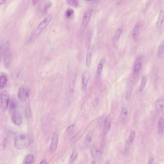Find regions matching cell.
Returning <instances> with one entry per match:
<instances>
[{
  "label": "cell",
  "mask_w": 164,
  "mask_h": 164,
  "mask_svg": "<svg viewBox=\"0 0 164 164\" xmlns=\"http://www.w3.org/2000/svg\"><path fill=\"white\" fill-rule=\"evenodd\" d=\"M3 55L4 56L5 67L7 69H9L10 67L12 54L10 50V44L8 40L6 41L4 45L3 49Z\"/></svg>",
  "instance_id": "cell-3"
},
{
  "label": "cell",
  "mask_w": 164,
  "mask_h": 164,
  "mask_svg": "<svg viewBox=\"0 0 164 164\" xmlns=\"http://www.w3.org/2000/svg\"><path fill=\"white\" fill-rule=\"evenodd\" d=\"M6 0H0V5H3L6 2Z\"/></svg>",
  "instance_id": "cell-41"
},
{
  "label": "cell",
  "mask_w": 164,
  "mask_h": 164,
  "mask_svg": "<svg viewBox=\"0 0 164 164\" xmlns=\"http://www.w3.org/2000/svg\"><path fill=\"white\" fill-rule=\"evenodd\" d=\"M39 0H32V5H37V3L39 2Z\"/></svg>",
  "instance_id": "cell-39"
},
{
  "label": "cell",
  "mask_w": 164,
  "mask_h": 164,
  "mask_svg": "<svg viewBox=\"0 0 164 164\" xmlns=\"http://www.w3.org/2000/svg\"><path fill=\"white\" fill-rule=\"evenodd\" d=\"M3 54V49L2 48V47L0 46V61L2 58V55Z\"/></svg>",
  "instance_id": "cell-38"
},
{
  "label": "cell",
  "mask_w": 164,
  "mask_h": 164,
  "mask_svg": "<svg viewBox=\"0 0 164 164\" xmlns=\"http://www.w3.org/2000/svg\"><path fill=\"white\" fill-rule=\"evenodd\" d=\"M93 132L92 130H90L87 133V136L86 137V145H88L90 144L92 140V138L93 136Z\"/></svg>",
  "instance_id": "cell-29"
},
{
  "label": "cell",
  "mask_w": 164,
  "mask_h": 164,
  "mask_svg": "<svg viewBox=\"0 0 164 164\" xmlns=\"http://www.w3.org/2000/svg\"><path fill=\"white\" fill-rule=\"evenodd\" d=\"M67 3L72 7L77 8L79 6V0H67Z\"/></svg>",
  "instance_id": "cell-28"
},
{
  "label": "cell",
  "mask_w": 164,
  "mask_h": 164,
  "mask_svg": "<svg viewBox=\"0 0 164 164\" xmlns=\"http://www.w3.org/2000/svg\"><path fill=\"white\" fill-rule=\"evenodd\" d=\"M77 157H78V153L76 150H74L71 154V157L70 158V162L72 163V162L75 161L76 159L77 158Z\"/></svg>",
  "instance_id": "cell-33"
},
{
  "label": "cell",
  "mask_w": 164,
  "mask_h": 164,
  "mask_svg": "<svg viewBox=\"0 0 164 164\" xmlns=\"http://www.w3.org/2000/svg\"><path fill=\"white\" fill-rule=\"evenodd\" d=\"M92 33L91 31H88L86 33V37L85 45L87 50L91 48V42H92Z\"/></svg>",
  "instance_id": "cell-19"
},
{
  "label": "cell",
  "mask_w": 164,
  "mask_h": 164,
  "mask_svg": "<svg viewBox=\"0 0 164 164\" xmlns=\"http://www.w3.org/2000/svg\"><path fill=\"white\" fill-rule=\"evenodd\" d=\"M123 28H118L116 30L115 32L114 33V36L113 37V42L114 45L117 44L120 40V37L121 36V34L122 33Z\"/></svg>",
  "instance_id": "cell-16"
},
{
  "label": "cell",
  "mask_w": 164,
  "mask_h": 164,
  "mask_svg": "<svg viewBox=\"0 0 164 164\" xmlns=\"http://www.w3.org/2000/svg\"><path fill=\"white\" fill-rule=\"evenodd\" d=\"M7 142V140H6V139H4L3 140V146L4 147V148H5V146H6Z\"/></svg>",
  "instance_id": "cell-40"
},
{
  "label": "cell",
  "mask_w": 164,
  "mask_h": 164,
  "mask_svg": "<svg viewBox=\"0 0 164 164\" xmlns=\"http://www.w3.org/2000/svg\"><path fill=\"white\" fill-rule=\"evenodd\" d=\"M164 53V40H163L160 44L159 46L158 47V52H157V56L158 57L161 56Z\"/></svg>",
  "instance_id": "cell-30"
},
{
  "label": "cell",
  "mask_w": 164,
  "mask_h": 164,
  "mask_svg": "<svg viewBox=\"0 0 164 164\" xmlns=\"http://www.w3.org/2000/svg\"><path fill=\"white\" fill-rule=\"evenodd\" d=\"M76 75L72 76L70 78L68 87H69V90L71 94H73L74 92V87L76 85Z\"/></svg>",
  "instance_id": "cell-18"
},
{
  "label": "cell",
  "mask_w": 164,
  "mask_h": 164,
  "mask_svg": "<svg viewBox=\"0 0 164 164\" xmlns=\"http://www.w3.org/2000/svg\"><path fill=\"white\" fill-rule=\"evenodd\" d=\"M96 161L95 160H93V161H92V162L91 163V164H96Z\"/></svg>",
  "instance_id": "cell-43"
},
{
  "label": "cell",
  "mask_w": 164,
  "mask_h": 164,
  "mask_svg": "<svg viewBox=\"0 0 164 164\" xmlns=\"http://www.w3.org/2000/svg\"><path fill=\"white\" fill-rule=\"evenodd\" d=\"M164 20V11L163 10L160 11L159 13L158 18L157 22V28H159L162 25Z\"/></svg>",
  "instance_id": "cell-21"
},
{
  "label": "cell",
  "mask_w": 164,
  "mask_h": 164,
  "mask_svg": "<svg viewBox=\"0 0 164 164\" xmlns=\"http://www.w3.org/2000/svg\"><path fill=\"white\" fill-rule=\"evenodd\" d=\"M52 6V3L50 2H48L45 5L44 7V12H47L48 10Z\"/></svg>",
  "instance_id": "cell-35"
},
{
  "label": "cell",
  "mask_w": 164,
  "mask_h": 164,
  "mask_svg": "<svg viewBox=\"0 0 164 164\" xmlns=\"http://www.w3.org/2000/svg\"><path fill=\"white\" fill-rule=\"evenodd\" d=\"M105 63V59L103 58V59L101 60L100 62L98 65V68L96 70V74H97V76L98 77H99L100 76L101 73L102 72V70L103 68L104 65Z\"/></svg>",
  "instance_id": "cell-25"
},
{
  "label": "cell",
  "mask_w": 164,
  "mask_h": 164,
  "mask_svg": "<svg viewBox=\"0 0 164 164\" xmlns=\"http://www.w3.org/2000/svg\"><path fill=\"white\" fill-rule=\"evenodd\" d=\"M29 90L25 86L20 87L18 92V97L20 101L25 102L27 101L29 97Z\"/></svg>",
  "instance_id": "cell-5"
},
{
  "label": "cell",
  "mask_w": 164,
  "mask_h": 164,
  "mask_svg": "<svg viewBox=\"0 0 164 164\" xmlns=\"http://www.w3.org/2000/svg\"><path fill=\"white\" fill-rule=\"evenodd\" d=\"M91 154L94 159L101 161L102 159V151L98 148L92 147L91 148Z\"/></svg>",
  "instance_id": "cell-12"
},
{
  "label": "cell",
  "mask_w": 164,
  "mask_h": 164,
  "mask_svg": "<svg viewBox=\"0 0 164 164\" xmlns=\"http://www.w3.org/2000/svg\"><path fill=\"white\" fill-rule=\"evenodd\" d=\"M92 13V9L89 8L84 12V15L83 16V20H82V27L83 28H86L87 27L91 18Z\"/></svg>",
  "instance_id": "cell-11"
},
{
  "label": "cell",
  "mask_w": 164,
  "mask_h": 164,
  "mask_svg": "<svg viewBox=\"0 0 164 164\" xmlns=\"http://www.w3.org/2000/svg\"><path fill=\"white\" fill-rule=\"evenodd\" d=\"M92 50H87V55L86 57V65L87 67H90L92 64Z\"/></svg>",
  "instance_id": "cell-20"
},
{
  "label": "cell",
  "mask_w": 164,
  "mask_h": 164,
  "mask_svg": "<svg viewBox=\"0 0 164 164\" xmlns=\"http://www.w3.org/2000/svg\"><path fill=\"white\" fill-rule=\"evenodd\" d=\"M142 59L140 57H138L135 60L133 67V78L135 80L139 77L141 70L142 69Z\"/></svg>",
  "instance_id": "cell-6"
},
{
  "label": "cell",
  "mask_w": 164,
  "mask_h": 164,
  "mask_svg": "<svg viewBox=\"0 0 164 164\" xmlns=\"http://www.w3.org/2000/svg\"><path fill=\"white\" fill-rule=\"evenodd\" d=\"M34 155L32 154H29L25 156L23 163L25 164H32L34 163Z\"/></svg>",
  "instance_id": "cell-22"
},
{
  "label": "cell",
  "mask_w": 164,
  "mask_h": 164,
  "mask_svg": "<svg viewBox=\"0 0 164 164\" xmlns=\"http://www.w3.org/2000/svg\"><path fill=\"white\" fill-rule=\"evenodd\" d=\"M18 103L16 99L15 98H12L10 101V110L11 112L14 111L16 110V108L17 107Z\"/></svg>",
  "instance_id": "cell-26"
},
{
  "label": "cell",
  "mask_w": 164,
  "mask_h": 164,
  "mask_svg": "<svg viewBox=\"0 0 164 164\" xmlns=\"http://www.w3.org/2000/svg\"><path fill=\"white\" fill-rule=\"evenodd\" d=\"M7 77L5 75L0 76V89H3L6 86L7 83Z\"/></svg>",
  "instance_id": "cell-24"
},
{
  "label": "cell",
  "mask_w": 164,
  "mask_h": 164,
  "mask_svg": "<svg viewBox=\"0 0 164 164\" xmlns=\"http://www.w3.org/2000/svg\"><path fill=\"white\" fill-rule=\"evenodd\" d=\"M128 114V110L125 107H122L121 109V113H120V117L122 120H125Z\"/></svg>",
  "instance_id": "cell-31"
},
{
  "label": "cell",
  "mask_w": 164,
  "mask_h": 164,
  "mask_svg": "<svg viewBox=\"0 0 164 164\" xmlns=\"http://www.w3.org/2000/svg\"><path fill=\"white\" fill-rule=\"evenodd\" d=\"M32 142L31 138L29 135L25 133L20 134L15 138L14 144L17 150L24 149L29 146Z\"/></svg>",
  "instance_id": "cell-1"
},
{
  "label": "cell",
  "mask_w": 164,
  "mask_h": 164,
  "mask_svg": "<svg viewBox=\"0 0 164 164\" xmlns=\"http://www.w3.org/2000/svg\"><path fill=\"white\" fill-rule=\"evenodd\" d=\"M10 101V94L7 90H4L0 93V108L3 112L7 109Z\"/></svg>",
  "instance_id": "cell-4"
},
{
  "label": "cell",
  "mask_w": 164,
  "mask_h": 164,
  "mask_svg": "<svg viewBox=\"0 0 164 164\" xmlns=\"http://www.w3.org/2000/svg\"><path fill=\"white\" fill-rule=\"evenodd\" d=\"M154 162V158L153 157H151L149 158L148 160V164H153Z\"/></svg>",
  "instance_id": "cell-37"
},
{
  "label": "cell",
  "mask_w": 164,
  "mask_h": 164,
  "mask_svg": "<svg viewBox=\"0 0 164 164\" xmlns=\"http://www.w3.org/2000/svg\"><path fill=\"white\" fill-rule=\"evenodd\" d=\"M135 135H136V132L134 130H132V132H131L130 134L129 135V137L126 142L125 145L124 146V152L125 153L129 152L131 146L132 145L133 140H135Z\"/></svg>",
  "instance_id": "cell-10"
},
{
  "label": "cell",
  "mask_w": 164,
  "mask_h": 164,
  "mask_svg": "<svg viewBox=\"0 0 164 164\" xmlns=\"http://www.w3.org/2000/svg\"><path fill=\"white\" fill-rule=\"evenodd\" d=\"M111 119L109 117H106L104 123L103 132L104 134L108 133L111 127Z\"/></svg>",
  "instance_id": "cell-15"
},
{
  "label": "cell",
  "mask_w": 164,
  "mask_h": 164,
  "mask_svg": "<svg viewBox=\"0 0 164 164\" xmlns=\"http://www.w3.org/2000/svg\"><path fill=\"white\" fill-rule=\"evenodd\" d=\"M132 90L129 89L128 90H127V92H126V99L127 100H128L130 98L131 95H132Z\"/></svg>",
  "instance_id": "cell-36"
},
{
  "label": "cell",
  "mask_w": 164,
  "mask_h": 164,
  "mask_svg": "<svg viewBox=\"0 0 164 164\" xmlns=\"http://www.w3.org/2000/svg\"><path fill=\"white\" fill-rule=\"evenodd\" d=\"M147 76H144L142 78L140 86V92H143L145 90V86L147 85Z\"/></svg>",
  "instance_id": "cell-27"
},
{
  "label": "cell",
  "mask_w": 164,
  "mask_h": 164,
  "mask_svg": "<svg viewBox=\"0 0 164 164\" xmlns=\"http://www.w3.org/2000/svg\"><path fill=\"white\" fill-rule=\"evenodd\" d=\"M47 160L46 159L43 160L40 162V164H47Z\"/></svg>",
  "instance_id": "cell-42"
},
{
  "label": "cell",
  "mask_w": 164,
  "mask_h": 164,
  "mask_svg": "<svg viewBox=\"0 0 164 164\" xmlns=\"http://www.w3.org/2000/svg\"><path fill=\"white\" fill-rule=\"evenodd\" d=\"M142 24L141 21H138L135 25L133 30L132 35L135 42H137L139 40L142 30Z\"/></svg>",
  "instance_id": "cell-9"
},
{
  "label": "cell",
  "mask_w": 164,
  "mask_h": 164,
  "mask_svg": "<svg viewBox=\"0 0 164 164\" xmlns=\"http://www.w3.org/2000/svg\"><path fill=\"white\" fill-rule=\"evenodd\" d=\"M52 19V16L50 15L45 18L40 23L39 26H37L35 30L34 31L32 35L30 38V41L31 42H34V40L39 37L42 32L45 29L47 28L49 23L50 22Z\"/></svg>",
  "instance_id": "cell-2"
},
{
  "label": "cell",
  "mask_w": 164,
  "mask_h": 164,
  "mask_svg": "<svg viewBox=\"0 0 164 164\" xmlns=\"http://www.w3.org/2000/svg\"><path fill=\"white\" fill-rule=\"evenodd\" d=\"M74 127H75V126H74V124L71 125L68 127V128L65 131L64 135V136L65 139L68 138L69 137L71 136V135L72 134L73 132H74Z\"/></svg>",
  "instance_id": "cell-23"
},
{
  "label": "cell",
  "mask_w": 164,
  "mask_h": 164,
  "mask_svg": "<svg viewBox=\"0 0 164 164\" xmlns=\"http://www.w3.org/2000/svg\"><path fill=\"white\" fill-rule=\"evenodd\" d=\"M74 15V11L73 9L69 8L67 9L66 11L65 12V16L67 18L70 19L71 18H72Z\"/></svg>",
  "instance_id": "cell-32"
},
{
  "label": "cell",
  "mask_w": 164,
  "mask_h": 164,
  "mask_svg": "<svg viewBox=\"0 0 164 164\" xmlns=\"http://www.w3.org/2000/svg\"><path fill=\"white\" fill-rule=\"evenodd\" d=\"M59 136L57 133H54L52 136V142L50 143V151L53 153L56 151L58 146Z\"/></svg>",
  "instance_id": "cell-13"
},
{
  "label": "cell",
  "mask_w": 164,
  "mask_h": 164,
  "mask_svg": "<svg viewBox=\"0 0 164 164\" xmlns=\"http://www.w3.org/2000/svg\"><path fill=\"white\" fill-rule=\"evenodd\" d=\"M86 1H95V0H86Z\"/></svg>",
  "instance_id": "cell-44"
},
{
  "label": "cell",
  "mask_w": 164,
  "mask_h": 164,
  "mask_svg": "<svg viewBox=\"0 0 164 164\" xmlns=\"http://www.w3.org/2000/svg\"><path fill=\"white\" fill-rule=\"evenodd\" d=\"M11 118L13 122L16 126H20L22 124L23 117L21 113L17 110L11 112Z\"/></svg>",
  "instance_id": "cell-8"
},
{
  "label": "cell",
  "mask_w": 164,
  "mask_h": 164,
  "mask_svg": "<svg viewBox=\"0 0 164 164\" xmlns=\"http://www.w3.org/2000/svg\"><path fill=\"white\" fill-rule=\"evenodd\" d=\"M25 117L27 118H29L31 117V109L29 107H27L25 108Z\"/></svg>",
  "instance_id": "cell-34"
},
{
  "label": "cell",
  "mask_w": 164,
  "mask_h": 164,
  "mask_svg": "<svg viewBox=\"0 0 164 164\" xmlns=\"http://www.w3.org/2000/svg\"><path fill=\"white\" fill-rule=\"evenodd\" d=\"M158 132L162 133L164 130V113L161 115L157 123Z\"/></svg>",
  "instance_id": "cell-17"
},
{
  "label": "cell",
  "mask_w": 164,
  "mask_h": 164,
  "mask_svg": "<svg viewBox=\"0 0 164 164\" xmlns=\"http://www.w3.org/2000/svg\"><path fill=\"white\" fill-rule=\"evenodd\" d=\"M155 108L159 112L162 111L164 109V97H161L157 99L155 102Z\"/></svg>",
  "instance_id": "cell-14"
},
{
  "label": "cell",
  "mask_w": 164,
  "mask_h": 164,
  "mask_svg": "<svg viewBox=\"0 0 164 164\" xmlns=\"http://www.w3.org/2000/svg\"><path fill=\"white\" fill-rule=\"evenodd\" d=\"M91 78L90 71L86 70L84 71L82 76V90L85 92L87 88L88 83Z\"/></svg>",
  "instance_id": "cell-7"
}]
</instances>
